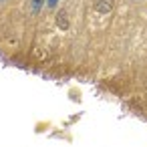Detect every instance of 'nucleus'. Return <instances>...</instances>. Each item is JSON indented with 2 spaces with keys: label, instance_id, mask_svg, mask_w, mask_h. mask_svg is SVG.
Returning <instances> with one entry per match:
<instances>
[{
  "label": "nucleus",
  "instance_id": "obj_1",
  "mask_svg": "<svg viewBox=\"0 0 147 147\" xmlns=\"http://www.w3.org/2000/svg\"><path fill=\"white\" fill-rule=\"evenodd\" d=\"M95 8L105 14V12H109V10L113 8V0H97V2H95Z\"/></svg>",
  "mask_w": 147,
  "mask_h": 147
},
{
  "label": "nucleus",
  "instance_id": "obj_2",
  "mask_svg": "<svg viewBox=\"0 0 147 147\" xmlns=\"http://www.w3.org/2000/svg\"><path fill=\"white\" fill-rule=\"evenodd\" d=\"M65 18H67L65 12H61V14H59V26H61V28H67V20H65Z\"/></svg>",
  "mask_w": 147,
  "mask_h": 147
},
{
  "label": "nucleus",
  "instance_id": "obj_3",
  "mask_svg": "<svg viewBox=\"0 0 147 147\" xmlns=\"http://www.w3.org/2000/svg\"><path fill=\"white\" fill-rule=\"evenodd\" d=\"M49 4H51V6H55V4H57V0H49Z\"/></svg>",
  "mask_w": 147,
  "mask_h": 147
}]
</instances>
